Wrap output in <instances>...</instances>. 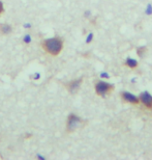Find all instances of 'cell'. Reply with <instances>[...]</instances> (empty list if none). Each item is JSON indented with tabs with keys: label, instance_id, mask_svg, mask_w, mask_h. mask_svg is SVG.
Masks as SVG:
<instances>
[{
	"label": "cell",
	"instance_id": "6da1fadb",
	"mask_svg": "<svg viewBox=\"0 0 152 160\" xmlns=\"http://www.w3.org/2000/svg\"><path fill=\"white\" fill-rule=\"evenodd\" d=\"M43 49L52 56H57L63 49V40L60 38H51L42 42Z\"/></svg>",
	"mask_w": 152,
	"mask_h": 160
},
{
	"label": "cell",
	"instance_id": "7a4b0ae2",
	"mask_svg": "<svg viewBox=\"0 0 152 160\" xmlns=\"http://www.w3.org/2000/svg\"><path fill=\"white\" fill-rule=\"evenodd\" d=\"M94 91H95V94L99 97H106V96L111 95L113 92L114 85L104 81H97L94 84Z\"/></svg>",
	"mask_w": 152,
	"mask_h": 160
},
{
	"label": "cell",
	"instance_id": "3957f363",
	"mask_svg": "<svg viewBox=\"0 0 152 160\" xmlns=\"http://www.w3.org/2000/svg\"><path fill=\"white\" fill-rule=\"evenodd\" d=\"M84 124V121L81 119L80 117L76 116V114L71 113L67 117V121H66V132L72 133L76 130L79 129L82 125Z\"/></svg>",
	"mask_w": 152,
	"mask_h": 160
},
{
	"label": "cell",
	"instance_id": "277c9868",
	"mask_svg": "<svg viewBox=\"0 0 152 160\" xmlns=\"http://www.w3.org/2000/svg\"><path fill=\"white\" fill-rule=\"evenodd\" d=\"M121 100L125 103H128V104H131V105H139L140 104V99L138 97H136L132 94H131L129 92H122L121 95Z\"/></svg>",
	"mask_w": 152,
	"mask_h": 160
},
{
	"label": "cell",
	"instance_id": "5b68a950",
	"mask_svg": "<svg viewBox=\"0 0 152 160\" xmlns=\"http://www.w3.org/2000/svg\"><path fill=\"white\" fill-rule=\"evenodd\" d=\"M82 83H83V78L75 79L66 84V88H67V91L71 92V94H76V92L80 89Z\"/></svg>",
	"mask_w": 152,
	"mask_h": 160
},
{
	"label": "cell",
	"instance_id": "8992f818",
	"mask_svg": "<svg viewBox=\"0 0 152 160\" xmlns=\"http://www.w3.org/2000/svg\"><path fill=\"white\" fill-rule=\"evenodd\" d=\"M139 99H140V103L143 104L145 107L148 108V109H152V96L149 92H141Z\"/></svg>",
	"mask_w": 152,
	"mask_h": 160
},
{
	"label": "cell",
	"instance_id": "52a82bcc",
	"mask_svg": "<svg viewBox=\"0 0 152 160\" xmlns=\"http://www.w3.org/2000/svg\"><path fill=\"white\" fill-rule=\"evenodd\" d=\"M12 28L9 24H0V33L3 36H7L12 32Z\"/></svg>",
	"mask_w": 152,
	"mask_h": 160
},
{
	"label": "cell",
	"instance_id": "ba28073f",
	"mask_svg": "<svg viewBox=\"0 0 152 160\" xmlns=\"http://www.w3.org/2000/svg\"><path fill=\"white\" fill-rule=\"evenodd\" d=\"M125 66H127L128 68H131V69H136L138 67V62L136 59H134V58L128 57V58H126Z\"/></svg>",
	"mask_w": 152,
	"mask_h": 160
},
{
	"label": "cell",
	"instance_id": "9c48e42d",
	"mask_svg": "<svg viewBox=\"0 0 152 160\" xmlns=\"http://www.w3.org/2000/svg\"><path fill=\"white\" fill-rule=\"evenodd\" d=\"M146 51H147L146 47H141V48H139V49L137 50V53H138V55L140 57H143L145 55V53H146Z\"/></svg>",
	"mask_w": 152,
	"mask_h": 160
},
{
	"label": "cell",
	"instance_id": "30bf717a",
	"mask_svg": "<svg viewBox=\"0 0 152 160\" xmlns=\"http://www.w3.org/2000/svg\"><path fill=\"white\" fill-rule=\"evenodd\" d=\"M3 12H4V6H3V2L0 1V15H2Z\"/></svg>",
	"mask_w": 152,
	"mask_h": 160
}]
</instances>
